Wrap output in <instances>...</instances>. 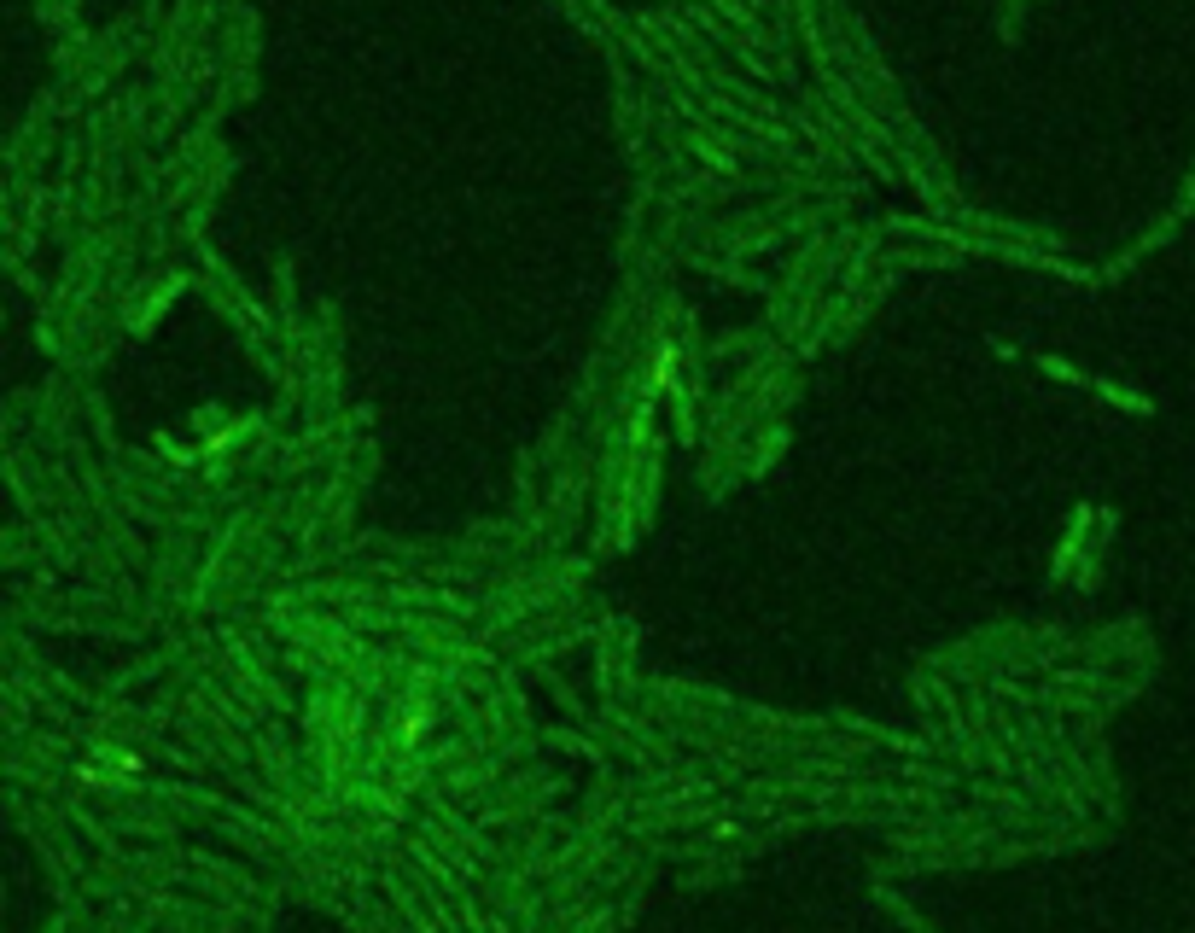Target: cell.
<instances>
[]
</instances>
